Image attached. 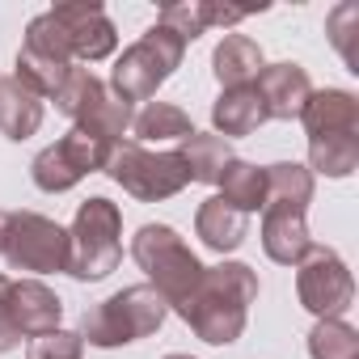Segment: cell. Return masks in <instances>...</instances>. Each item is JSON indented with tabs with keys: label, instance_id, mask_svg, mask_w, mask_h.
Wrapping results in <instances>:
<instances>
[{
	"label": "cell",
	"instance_id": "ba28073f",
	"mask_svg": "<svg viewBox=\"0 0 359 359\" xmlns=\"http://www.w3.org/2000/svg\"><path fill=\"white\" fill-rule=\"evenodd\" d=\"M72 68H76V64H72L68 43H64L60 26L51 22V13L30 18L26 39H22V51H18V60H13V81H22L34 97L51 102Z\"/></svg>",
	"mask_w": 359,
	"mask_h": 359
},
{
	"label": "cell",
	"instance_id": "3957f363",
	"mask_svg": "<svg viewBox=\"0 0 359 359\" xmlns=\"http://www.w3.org/2000/svg\"><path fill=\"white\" fill-rule=\"evenodd\" d=\"M123 262V208L106 195H89L68 224V275L97 283Z\"/></svg>",
	"mask_w": 359,
	"mask_h": 359
},
{
	"label": "cell",
	"instance_id": "f1b7e54d",
	"mask_svg": "<svg viewBox=\"0 0 359 359\" xmlns=\"http://www.w3.org/2000/svg\"><path fill=\"white\" fill-rule=\"evenodd\" d=\"M85 355V342H81V334L76 330H51V334H39V338H30V346H26V359H81Z\"/></svg>",
	"mask_w": 359,
	"mask_h": 359
},
{
	"label": "cell",
	"instance_id": "8fae6325",
	"mask_svg": "<svg viewBox=\"0 0 359 359\" xmlns=\"http://www.w3.org/2000/svg\"><path fill=\"white\" fill-rule=\"evenodd\" d=\"M47 13L64 34L72 64H102L118 51V30L97 0H64Z\"/></svg>",
	"mask_w": 359,
	"mask_h": 359
},
{
	"label": "cell",
	"instance_id": "5bb4252c",
	"mask_svg": "<svg viewBox=\"0 0 359 359\" xmlns=\"http://www.w3.org/2000/svg\"><path fill=\"white\" fill-rule=\"evenodd\" d=\"M9 313H13V330L22 338H39V334L60 330L64 300L43 279H18L13 292H9Z\"/></svg>",
	"mask_w": 359,
	"mask_h": 359
},
{
	"label": "cell",
	"instance_id": "d6986e66",
	"mask_svg": "<svg viewBox=\"0 0 359 359\" xmlns=\"http://www.w3.org/2000/svg\"><path fill=\"white\" fill-rule=\"evenodd\" d=\"M43 114H47L43 97H34L22 81H13V72L0 76V135L22 144L43 127Z\"/></svg>",
	"mask_w": 359,
	"mask_h": 359
},
{
	"label": "cell",
	"instance_id": "8992f818",
	"mask_svg": "<svg viewBox=\"0 0 359 359\" xmlns=\"http://www.w3.org/2000/svg\"><path fill=\"white\" fill-rule=\"evenodd\" d=\"M182 55H187V43L177 39V34H169L165 26H148L118 60H114V68H110V93L114 97H123L127 106L131 102H152L156 97V89L182 68Z\"/></svg>",
	"mask_w": 359,
	"mask_h": 359
},
{
	"label": "cell",
	"instance_id": "484cf974",
	"mask_svg": "<svg viewBox=\"0 0 359 359\" xmlns=\"http://www.w3.org/2000/svg\"><path fill=\"white\" fill-rule=\"evenodd\" d=\"M309 359H359V334L342 317H321L309 330Z\"/></svg>",
	"mask_w": 359,
	"mask_h": 359
},
{
	"label": "cell",
	"instance_id": "5b68a950",
	"mask_svg": "<svg viewBox=\"0 0 359 359\" xmlns=\"http://www.w3.org/2000/svg\"><path fill=\"white\" fill-rule=\"evenodd\" d=\"M102 173L140 203H165V199L182 195L191 187V169H187L182 156H177V148L152 152V148H144L135 140H118L110 148Z\"/></svg>",
	"mask_w": 359,
	"mask_h": 359
},
{
	"label": "cell",
	"instance_id": "e0dca14e",
	"mask_svg": "<svg viewBox=\"0 0 359 359\" xmlns=\"http://www.w3.org/2000/svg\"><path fill=\"white\" fill-rule=\"evenodd\" d=\"M266 123V106L258 97L254 85H241V89H220V97L212 102V127L220 140H241V135H254L258 127Z\"/></svg>",
	"mask_w": 359,
	"mask_h": 359
},
{
	"label": "cell",
	"instance_id": "d6a6232c",
	"mask_svg": "<svg viewBox=\"0 0 359 359\" xmlns=\"http://www.w3.org/2000/svg\"><path fill=\"white\" fill-rule=\"evenodd\" d=\"M161 359H195V355H182V351H169V355H161Z\"/></svg>",
	"mask_w": 359,
	"mask_h": 359
},
{
	"label": "cell",
	"instance_id": "ac0fdd59",
	"mask_svg": "<svg viewBox=\"0 0 359 359\" xmlns=\"http://www.w3.org/2000/svg\"><path fill=\"white\" fill-rule=\"evenodd\" d=\"M266 68L262 60V47L250 39V34H224L212 51V72L220 81V89H241V85H254L258 72Z\"/></svg>",
	"mask_w": 359,
	"mask_h": 359
},
{
	"label": "cell",
	"instance_id": "6da1fadb",
	"mask_svg": "<svg viewBox=\"0 0 359 359\" xmlns=\"http://www.w3.org/2000/svg\"><path fill=\"white\" fill-rule=\"evenodd\" d=\"M254 300H258V271L245 262H220V266L203 271L199 287L173 313L195 330V338H203L212 346H229L245 334Z\"/></svg>",
	"mask_w": 359,
	"mask_h": 359
},
{
	"label": "cell",
	"instance_id": "7a4b0ae2",
	"mask_svg": "<svg viewBox=\"0 0 359 359\" xmlns=\"http://www.w3.org/2000/svg\"><path fill=\"white\" fill-rule=\"evenodd\" d=\"M169 317V304L165 296L152 287V283H127L123 292L89 304L81 313V342L89 346H102V351H114V346H127V342H140L148 334H156Z\"/></svg>",
	"mask_w": 359,
	"mask_h": 359
},
{
	"label": "cell",
	"instance_id": "603a6c76",
	"mask_svg": "<svg viewBox=\"0 0 359 359\" xmlns=\"http://www.w3.org/2000/svg\"><path fill=\"white\" fill-rule=\"evenodd\" d=\"M110 89H106V81L102 76H93L89 68H72L68 76H64V85H60V93L51 97L55 102V110L64 114V118H72V127L76 123H85L97 106H102V97H106Z\"/></svg>",
	"mask_w": 359,
	"mask_h": 359
},
{
	"label": "cell",
	"instance_id": "d4e9b609",
	"mask_svg": "<svg viewBox=\"0 0 359 359\" xmlns=\"http://www.w3.org/2000/svg\"><path fill=\"white\" fill-rule=\"evenodd\" d=\"M359 165V135H321L309 140V173L317 177H351Z\"/></svg>",
	"mask_w": 359,
	"mask_h": 359
},
{
	"label": "cell",
	"instance_id": "2e32d148",
	"mask_svg": "<svg viewBox=\"0 0 359 359\" xmlns=\"http://www.w3.org/2000/svg\"><path fill=\"white\" fill-rule=\"evenodd\" d=\"M195 237L212 250V254H233L245 245L250 237V216H241L237 208H229L220 195L203 199L195 212Z\"/></svg>",
	"mask_w": 359,
	"mask_h": 359
},
{
	"label": "cell",
	"instance_id": "277c9868",
	"mask_svg": "<svg viewBox=\"0 0 359 359\" xmlns=\"http://www.w3.org/2000/svg\"><path fill=\"white\" fill-rule=\"evenodd\" d=\"M131 258L148 275V283L165 296L169 313L199 287V279L208 271L173 224H140L135 237H131Z\"/></svg>",
	"mask_w": 359,
	"mask_h": 359
},
{
	"label": "cell",
	"instance_id": "52a82bcc",
	"mask_svg": "<svg viewBox=\"0 0 359 359\" xmlns=\"http://www.w3.org/2000/svg\"><path fill=\"white\" fill-rule=\"evenodd\" d=\"M110 140L85 131V127H72L68 135H60L55 144H47L34 161H30V177H34V187L43 195H64L72 191L81 177L89 173H102L106 156H110Z\"/></svg>",
	"mask_w": 359,
	"mask_h": 359
},
{
	"label": "cell",
	"instance_id": "cb8c5ba5",
	"mask_svg": "<svg viewBox=\"0 0 359 359\" xmlns=\"http://www.w3.org/2000/svg\"><path fill=\"white\" fill-rule=\"evenodd\" d=\"M266 203L309 212V203H313V173H309V165H300V161L266 165Z\"/></svg>",
	"mask_w": 359,
	"mask_h": 359
},
{
	"label": "cell",
	"instance_id": "4316f807",
	"mask_svg": "<svg viewBox=\"0 0 359 359\" xmlns=\"http://www.w3.org/2000/svg\"><path fill=\"white\" fill-rule=\"evenodd\" d=\"M325 34H330L334 51L346 60V68L359 72V55H355V43H351V34H359V5L355 0H342V5L325 18Z\"/></svg>",
	"mask_w": 359,
	"mask_h": 359
},
{
	"label": "cell",
	"instance_id": "7c38bea8",
	"mask_svg": "<svg viewBox=\"0 0 359 359\" xmlns=\"http://www.w3.org/2000/svg\"><path fill=\"white\" fill-rule=\"evenodd\" d=\"M254 89H258V97L266 106V123L271 118L275 123H292V118H300V110H304V102L313 93V81H309V72L300 64L283 60V64H266L258 72Z\"/></svg>",
	"mask_w": 359,
	"mask_h": 359
},
{
	"label": "cell",
	"instance_id": "7402d4cb",
	"mask_svg": "<svg viewBox=\"0 0 359 359\" xmlns=\"http://www.w3.org/2000/svg\"><path fill=\"white\" fill-rule=\"evenodd\" d=\"M131 135L135 144H165V140H177L182 144L187 135H195V123L182 106H173V102H144V110H135L131 118Z\"/></svg>",
	"mask_w": 359,
	"mask_h": 359
},
{
	"label": "cell",
	"instance_id": "ffe728a7",
	"mask_svg": "<svg viewBox=\"0 0 359 359\" xmlns=\"http://www.w3.org/2000/svg\"><path fill=\"white\" fill-rule=\"evenodd\" d=\"M220 199L229 208H237L241 216H254L266 208V165H254V161H241L233 156L220 173Z\"/></svg>",
	"mask_w": 359,
	"mask_h": 359
},
{
	"label": "cell",
	"instance_id": "30bf717a",
	"mask_svg": "<svg viewBox=\"0 0 359 359\" xmlns=\"http://www.w3.org/2000/svg\"><path fill=\"white\" fill-rule=\"evenodd\" d=\"M296 300L309 309L317 321L321 317H342L355 300V279L351 266L330 250V245H309V254L296 262Z\"/></svg>",
	"mask_w": 359,
	"mask_h": 359
},
{
	"label": "cell",
	"instance_id": "4fadbf2b",
	"mask_svg": "<svg viewBox=\"0 0 359 359\" xmlns=\"http://www.w3.org/2000/svg\"><path fill=\"white\" fill-rule=\"evenodd\" d=\"M309 140L321 135H359V97L351 89H313L300 118Z\"/></svg>",
	"mask_w": 359,
	"mask_h": 359
},
{
	"label": "cell",
	"instance_id": "4dcf8cb0",
	"mask_svg": "<svg viewBox=\"0 0 359 359\" xmlns=\"http://www.w3.org/2000/svg\"><path fill=\"white\" fill-rule=\"evenodd\" d=\"M199 13H203V26H241L250 18V9H233V5H220V0H199Z\"/></svg>",
	"mask_w": 359,
	"mask_h": 359
},
{
	"label": "cell",
	"instance_id": "44dd1931",
	"mask_svg": "<svg viewBox=\"0 0 359 359\" xmlns=\"http://www.w3.org/2000/svg\"><path fill=\"white\" fill-rule=\"evenodd\" d=\"M177 156L187 161L191 182H199V187H216V182H220V173H224V165H229L237 152H233V144L220 140L216 131H195V135H187L182 144H177Z\"/></svg>",
	"mask_w": 359,
	"mask_h": 359
},
{
	"label": "cell",
	"instance_id": "9a60e30c",
	"mask_svg": "<svg viewBox=\"0 0 359 359\" xmlns=\"http://www.w3.org/2000/svg\"><path fill=\"white\" fill-rule=\"evenodd\" d=\"M309 245H313V237H309L304 212L279 208V203H266V208H262V250H266L271 262L296 266V262L309 254Z\"/></svg>",
	"mask_w": 359,
	"mask_h": 359
},
{
	"label": "cell",
	"instance_id": "83f0119b",
	"mask_svg": "<svg viewBox=\"0 0 359 359\" xmlns=\"http://www.w3.org/2000/svg\"><path fill=\"white\" fill-rule=\"evenodd\" d=\"M156 26H165L169 34H177L187 47L199 39V34H208V26H203V13H199V0H187V5H161V13H156Z\"/></svg>",
	"mask_w": 359,
	"mask_h": 359
},
{
	"label": "cell",
	"instance_id": "9c48e42d",
	"mask_svg": "<svg viewBox=\"0 0 359 359\" xmlns=\"http://www.w3.org/2000/svg\"><path fill=\"white\" fill-rule=\"evenodd\" d=\"M5 258L26 275H68V229L43 212H13Z\"/></svg>",
	"mask_w": 359,
	"mask_h": 359
},
{
	"label": "cell",
	"instance_id": "f546056e",
	"mask_svg": "<svg viewBox=\"0 0 359 359\" xmlns=\"http://www.w3.org/2000/svg\"><path fill=\"white\" fill-rule=\"evenodd\" d=\"M9 292H13V279L0 275V355L22 342V334L13 330V313H9Z\"/></svg>",
	"mask_w": 359,
	"mask_h": 359
},
{
	"label": "cell",
	"instance_id": "1f68e13d",
	"mask_svg": "<svg viewBox=\"0 0 359 359\" xmlns=\"http://www.w3.org/2000/svg\"><path fill=\"white\" fill-rule=\"evenodd\" d=\"M9 220H13V212H5V208H0V254H5V237H9Z\"/></svg>",
	"mask_w": 359,
	"mask_h": 359
}]
</instances>
